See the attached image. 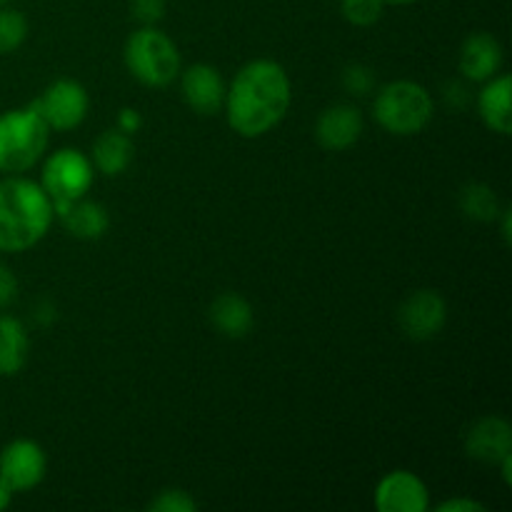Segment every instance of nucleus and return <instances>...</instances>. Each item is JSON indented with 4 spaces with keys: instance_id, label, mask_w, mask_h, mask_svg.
I'll return each instance as SVG.
<instances>
[{
    "instance_id": "nucleus-32",
    "label": "nucleus",
    "mask_w": 512,
    "mask_h": 512,
    "mask_svg": "<svg viewBox=\"0 0 512 512\" xmlns=\"http://www.w3.org/2000/svg\"><path fill=\"white\" fill-rule=\"evenodd\" d=\"M503 238L505 243H510V210H503Z\"/></svg>"
},
{
    "instance_id": "nucleus-30",
    "label": "nucleus",
    "mask_w": 512,
    "mask_h": 512,
    "mask_svg": "<svg viewBox=\"0 0 512 512\" xmlns=\"http://www.w3.org/2000/svg\"><path fill=\"white\" fill-rule=\"evenodd\" d=\"M10 500H13V490H10L8 483H5V480L0 478V512L8 508Z\"/></svg>"
},
{
    "instance_id": "nucleus-15",
    "label": "nucleus",
    "mask_w": 512,
    "mask_h": 512,
    "mask_svg": "<svg viewBox=\"0 0 512 512\" xmlns=\"http://www.w3.org/2000/svg\"><path fill=\"white\" fill-rule=\"evenodd\" d=\"M53 210L63 228L78 240H100L110 230L108 208L98 200H90L88 195L73 200V203L55 205Z\"/></svg>"
},
{
    "instance_id": "nucleus-29",
    "label": "nucleus",
    "mask_w": 512,
    "mask_h": 512,
    "mask_svg": "<svg viewBox=\"0 0 512 512\" xmlns=\"http://www.w3.org/2000/svg\"><path fill=\"white\" fill-rule=\"evenodd\" d=\"M35 320H38L40 325H50L55 320V305L48 303V300H43V303L35 308Z\"/></svg>"
},
{
    "instance_id": "nucleus-4",
    "label": "nucleus",
    "mask_w": 512,
    "mask_h": 512,
    "mask_svg": "<svg viewBox=\"0 0 512 512\" xmlns=\"http://www.w3.org/2000/svg\"><path fill=\"white\" fill-rule=\"evenodd\" d=\"M435 103L425 85L415 80H393L375 93L373 115L390 135H418L433 120Z\"/></svg>"
},
{
    "instance_id": "nucleus-19",
    "label": "nucleus",
    "mask_w": 512,
    "mask_h": 512,
    "mask_svg": "<svg viewBox=\"0 0 512 512\" xmlns=\"http://www.w3.org/2000/svg\"><path fill=\"white\" fill-rule=\"evenodd\" d=\"M30 355V335L13 315L0 313V378H13L25 368Z\"/></svg>"
},
{
    "instance_id": "nucleus-21",
    "label": "nucleus",
    "mask_w": 512,
    "mask_h": 512,
    "mask_svg": "<svg viewBox=\"0 0 512 512\" xmlns=\"http://www.w3.org/2000/svg\"><path fill=\"white\" fill-rule=\"evenodd\" d=\"M30 23L20 10L0 5V55H10L28 40Z\"/></svg>"
},
{
    "instance_id": "nucleus-10",
    "label": "nucleus",
    "mask_w": 512,
    "mask_h": 512,
    "mask_svg": "<svg viewBox=\"0 0 512 512\" xmlns=\"http://www.w3.org/2000/svg\"><path fill=\"white\" fill-rule=\"evenodd\" d=\"M225 83L218 68L195 63L180 70V93L185 105L198 115H218L225 105Z\"/></svg>"
},
{
    "instance_id": "nucleus-5",
    "label": "nucleus",
    "mask_w": 512,
    "mask_h": 512,
    "mask_svg": "<svg viewBox=\"0 0 512 512\" xmlns=\"http://www.w3.org/2000/svg\"><path fill=\"white\" fill-rule=\"evenodd\" d=\"M123 60L130 75L148 88H165L180 75L178 45L155 25H143L128 35Z\"/></svg>"
},
{
    "instance_id": "nucleus-22",
    "label": "nucleus",
    "mask_w": 512,
    "mask_h": 512,
    "mask_svg": "<svg viewBox=\"0 0 512 512\" xmlns=\"http://www.w3.org/2000/svg\"><path fill=\"white\" fill-rule=\"evenodd\" d=\"M340 10H343V18L350 25L368 28V25H375L383 18L385 3L383 0H340Z\"/></svg>"
},
{
    "instance_id": "nucleus-6",
    "label": "nucleus",
    "mask_w": 512,
    "mask_h": 512,
    "mask_svg": "<svg viewBox=\"0 0 512 512\" xmlns=\"http://www.w3.org/2000/svg\"><path fill=\"white\" fill-rule=\"evenodd\" d=\"M95 183V168L90 163V155L78 148H60L43 163L40 173V185L48 193L55 205L73 203V200L85 198Z\"/></svg>"
},
{
    "instance_id": "nucleus-8",
    "label": "nucleus",
    "mask_w": 512,
    "mask_h": 512,
    "mask_svg": "<svg viewBox=\"0 0 512 512\" xmlns=\"http://www.w3.org/2000/svg\"><path fill=\"white\" fill-rule=\"evenodd\" d=\"M45 473H48V458L35 440H10L0 450V478L8 483L13 493H28V490L38 488Z\"/></svg>"
},
{
    "instance_id": "nucleus-20",
    "label": "nucleus",
    "mask_w": 512,
    "mask_h": 512,
    "mask_svg": "<svg viewBox=\"0 0 512 512\" xmlns=\"http://www.w3.org/2000/svg\"><path fill=\"white\" fill-rule=\"evenodd\" d=\"M460 208L468 218L478 220V223H493L500 215V200L490 185L470 183L460 193Z\"/></svg>"
},
{
    "instance_id": "nucleus-33",
    "label": "nucleus",
    "mask_w": 512,
    "mask_h": 512,
    "mask_svg": "<svg viewBox=\"0 0 512 512\" xmlns=\"http://www.w3.org/2000/svg\"><path fill=\"white\" fill-rule=\"evenodd\" d=\"M385 5H410V3H418V0H383Z\"/></svg>"
},
{
    "instance_id": "nucleus-17",
    "label": "nucleus",
    "mask_w": 512,
    "mask_h": 512,
    "mask_svg": "<svg viewBox=\"0 0 512 512\" xmlns=\"http://www.w3.org/2000/svg\"><path fill=\"white\" fill-rule=\"evenodd\" d=\"M135 155V145L130 135H125L123 130H103V133L95 138L93 153H90V163L98 173L108 175V178H118L125 170L130 168Z\"/></svg>"
},
{
    "instance_id": "nucleus-23",
    "label": "nucleus",
    "mask_w": 512,
    "mask_h": 512,
    "mask_svg": "<svg viewBox=\"0 0 512 512\" xmlns=\"http://www.w3.org/2000/svg\"><path fill=\"white\" fill-rule=\"evenodd\" d=\"M198 508V500L180 488L160 490V493L148 503V510L153 512H195Z\"/></svg>"
},
{
    "instance_id": "nucleus-2",
    "label": "nucleus",
    "mask_w": 512,
    "mask_h": 512,
    "mask_svg": "<svg viewBox=\"0 0 512 512\" xmlns=\"http://www.w3.org/2000/svg\"><path fill=\"white\" fill-rule=\"evenodd\" d=\"M55 220L53 200L43 185L25 175L0 180V253H25L48 235Z\"/></svg>"
},
{
    "instance_id": "nucleus-26",
    "label": "nucleus",
    "mask_w": 512,
    "mask_h": 512,
    "mask_svg": "<svg viewBox=\"0 0 512 512\" xmlns=\"http://www.w3.org/2000/svg\"><path fill=\"white\" fill-rule=\"evenodd\" d=\"M18 298V278L5 263H0V310Z\"/></svg>"
},
{
    "instance_id": "nucleus-18",
    "label": "nucleus",
    "mask_w": 512,
    "mask_h": 512,
    "mask_svg": "<svg viewBox=\"0 0 512 512\" xmlns=\"http://www.w3.org/2000/svg\"><path fill=\"white\" fill-rule=\"evenodd\" d=\"M210 323L225 338H245L255 323L253 305L238 293H220L210 305Z\"/></svg>"
},
{
    "instance_id": "nucleus-1",
    "label": "nucleus",
    "mask_w": 512,
    "mask_h": 512,
    "mask_svg": "<svg viewBox=\"0 0 512 512\" xmlns=\"http://www.w3.org/2000/svg\"><path fill=\"white\" fill-rule=\"evenodd\" d=\"M293 103L288 70L270 58H255L235 73L225 90V118L240 138H263L278 128Z\"/></svg>"
},
{
    "instance_id": "nucleus-16",
    "label": "nucleus",
    "mask_w": 512,
    "mask_h": 512,
    "mask_svg": "<svg viewBox=\"0 0 512 512\" xmlns=\"http://www.w3.org/2000/svg\"><path fill=\"white\" fill-rule=\"evenodd\" d=\"M512 78L508 73H498L485 80L483 90L478 93V113L483 123L493 133L510 135L512 133Z\"/></svg>"
},
{
    "instance_id": "nucleus-34",
    "label": "nucleus",
    "mask_w": 512,
    "mask_h": 512,
    "mask_svg": "<svg viewBox=\"0 0 512 512\" xmlns=\"http://www.w3.org/2000/svg\"><path fill=\"white\" fill-rule=\"evenodd\" d=\"M10 3V0H0V5H8Z\"/></svg>"
},
{
    "instance_id": "nucleus-7",
    "label": "nucleus",
    "mask_w": 512,
    "mask_h": 512,
    "mask_svg": "<svg viewBox=\"0 0 512 512\" xmlns=\"http://www.w3.org/2000/svg\"><path fill=\"white\" fill-rule=\"evenodd\" d=\"M33 108L50 130H73L88 118L90 95L78 80L60 78L33 100Z\"/></svg>"
},
{
    "instance_id": "nucleus-11",
    "label": "nucleus",
    "mask_w": 512,
    "mask_h": 512,
    "mask_svg": "<svg viewBox=\"0 0 512 512\" xmlns=\"http://www.w3.org/2000/svg\"><path fill=\"white\" fill-rule=\"evenodd\" d=\"M378 512H425L430 508L428 485L410 470H393L375 488Z\"/></svg>"
},
{
    "instance_id": "nucleus-31",
    "label": "nucleus",
    "mask_w": 512,
    "mask_h": 512,
    "mask_svg": "<svg viewBox=\"0 0 512 512\" xmlns=\"http://www.w3.org/2000/svg\"><path fill=\"white\" fill-rule=\"evenodd\" d=\"M498 465H500V470H503V480L510 485L512 483V453L505 455Z\"/></svg>"
},
{
    "instance_id": "nucleus-24",
    "label": "nucleus",
    "mask_w": 512,
    "mask_h": 512,
    "mask_svg": "<svg viewBox=\"0 0 512 512\" xmlns=\"http://www.w3.org/2000/svg\"><path fill=\"white\" fill-rule=\"evenodd\" d=\"M343 88L353 95H368L375 88V75L368 65L353 63L343 70Z\"/></svg>"
},
{
    "instance_id": "nucleus-13",
    "label": "nucleus",
    "mask_w": 512,
    "mask_h": 512,
    "mask_svg": "<svg viewBox=\"0 0 512 512\" xmlns=\"http://www.w3.org/2000/svg\"><path fill=\"white\" fill-rule=\"evenodd\" d=\"M465 453L480 463L498 465L505 455L512 453V428L500 415H485L470 425L465 435Z\"/></svg>"
},
{
    "instance_id": "nucleus-25",
    "label": "nucleus",
    "mask_w": 512,
    "mask_h": 512,
    "mask_svg": "<svg viewBox=\"0 0 512 512\" xmlns=\"http://www.w3.org/2000/svg\"><path fill=\"white\" fill-rule=\"evenodd\" d=\"M168 0H130V13L140 25H158L165 18Z\"/></svg>"
},
{
    "instance_id": "nucleus-14",
    "label": "nucleus",
    "mask_w": 512,
    "mask_h": 512,
    "mask_svg": "<svg viewBox=\"0 0 512 512\" xmlns=\"http://www.w3.org/2000/svg\"><path fill=\"white\" fill-rule=\"evenodd\" d=\"M458 65L465 80L485 83V80L498 75L500 68H503V45L498 43L495 35L485 33V30L468 35L463 48H460Z\"/></svg>"
},
{
    "instance_id": "nucleus-9",
    "label": "nucleus",
    "mask_w": 512,
    "mask_h": 512,
    "mask_svg": "<svg viewBox=\"0 0 512 512\" xmlns=\"http://www.w3.org/2000/svg\"><path fill=\"white\" fill-rule=\"evenodd\" d=\"M398 323L408 338L433 340L448 323V303L438 290H415L400 305Z\"/></svg>"
},
{
    "instance_id": "nucleus-27",
    "label": "nucleus",
    "mask_w": 512,
    "mask_h": 512,
    "mask_svg": "<svg viewBox=\"0 0 512 512\" xmlns=\"http://www.w3.org/2000/svg\"><path fill=\"white\" fill-rule=\"evenodd\" d=\"M438 512H485V505L473 498H450L435 508Z\"/></svg>"
},
{
    "instance_id": "nucleus-12",
    "label": "nucleus",
    "mask_w": 512,
    "mask_h": 512,
    "mask_svg": "<svg viewBox=\"0 0 512 512\" xmlns=\"http://www.w3.org/2000/svg\"><path fill=\"white\" fill-rule=\"evenodd\" d=\"M363 135V115L355 105H328L315 120V138L330 153H343L353 148Z\"/></svg>"
},
{
    "instance_id": "nucleus-3",
    "label": "nucleus",
    "mask_w": 512,
    "mask_h": 512,
    "mask_svg": "<svg viewBox=\"0 0 512 512\" xmlns=\"http://www.w3.org/2000/svg\"><path fill=\"white\" fill-rule=\"evenodd\" d=\"M50 128L33 103L0 113V173L23 175L43 158Z\"/></svg>"
},
{
    "instance_id": "nucleus-28",
    "label": "nucleus",
    "mask_w": 512,
    "mask_h": 512,
    "mask_svg": "<svg viewBox=\"0 0 512 512\" xmlns=\"http://www.w3.org/2000/svg\"><path fill=\"white\" fill-rule=\"evenodd\" d=\"M140 128H143V115H140L135 108H120L118 130H123L125 135H130V138H133Z\"/></svg>"
}]
</instances>
